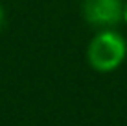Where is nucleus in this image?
Listing matches in <instances>:
<instances>
[{"label": "nucleus", "mask_w": 127, "mask_h": 126, "mask_svg": "<svg viewBox=\"0 0 127 126\" xmlns=\"http://www.w3.org/2000/svg\"><path fill=\"white\" fill-rule=\"evenodd\" d=\"M124 0H83L81 15L90 26L109 30L124 20Z\"/></svg>", "instance_id": "f03ea898"}, {"label": "nucleus", "mask_w": 127, "mask_h": 126, "mask_svg": "<svg viewBox=\"0 0 127 126\" xmlns=\"http://www.w3.org/2000/svg\"><path fill=\"white\" fill-rule=\"evenodd\" d=\"M4 19H6V13H4V7H2V4H0V28L4 26Z\"/></svg>", "instance_id": "7ed1b4c3"}, {"label": "nucleus", "mask_w": 127, "mask_h": 126, "mask_svg": "<svg viewBox=\"0 0 127 126\" xmlns=\"http://www.w3.org/2000/svg\"><path fill=\"white\" fill-rule=\"evenodd\" d=\"M124 22H127V2H125V6H124Z\"/></svg>", "instance_id": "20e7f679"}, {"label": "nucleus", "mask_w": 127, "mask_h": 126, "mask_svg": "<svg viewBox=\"0 0 127 126\" xmlns=\"http://www.w3.org/2000/svg\"><path fill=\"white\" fill-rule=\"evenodd\" d=\"M127 58V41L120 32L99 30L87 46V61L99 74L114 72Z\"/></svg>", "instance_id": "f257e3e1"}]
</instances>
